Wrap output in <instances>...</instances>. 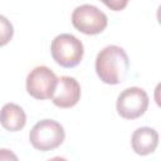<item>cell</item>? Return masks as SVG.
Instances as JSON below:
<instances>
[{"mask_svg": "<svg viewBox=\"0 0 161 161\" xmlns=\"http://www.w3.org/2000/svg\"><path fill=\"white\" fill-rule=\"evenodd\" d=\"M48 161H67V158L60 157V156H55V157H53V158H50V160H48Z\"/></svg>", "mask_w": 161, "mask_h": 161, "instance_id": "13", "label": "cell"}, {"mask_svg": "<svg viewBox=\"0 0 161 161\" xmlns=\"http://www.w3.org/2000/svg\"><path fill=\"white\" fill-rule=\"evenodd\" d=\"M104 4L107 5V6H109V8H112L113 10H116V11H118V10H121L122 8H125L126 5H127V1H123V3H119V1H104Z\"/></svg>", "mask_w": 161, "mask_h": 161, "instance_id": "12", "label": "cell"}, {"mask_svg": "<svg viewBox=\"0 0 161 161\" xmlns=\"http://www.w3.org/2000/svg\"><path fill=\"white\" fill-rule=\"evenodd\" d=\"M80 98V86L78 80L69 75L58 78L52 101L59 108H70L78 103Z\"/></svg>", "mask_w": 161, "mask_h": 161, "instance_id": "7", "label": "cell"}, {"mask_svg": "<svg viewBox=\"0 0 161 161\" xmlns=\"http://www.w3.org/2000/svg\"><path fill=\"white\" fill-rule=\"evenodd\" d=\"M0 123L5 130L16 132L24 128L26 123V114L20 106L15 103H6L0 111Z\"/></svg>", "mask_w": 161, "mask_h": 161, "instance_id": "9", "label": "cell"}, {"mask_svg": "<svg viewBox=\"0 0 161 161\" xmlns=\"http://www.w3.org/2000/svg\"><path fill=\"white\" fill-rule=\"evenodd\" d=\"M14 35V28L13 24L8 18L0 14V47L6 45Z\"/></svg>", "mask_w": 161, "mask_h": 161, "instance_id": "10", "label": "cell"}, {"mask_svg": "<svg viewBox=\"0 0 161 161\" xmlns=\"http://www.w3.org/2000/svg\"><path fill=\"white\" fill-rule=\"evenodd\" d=\"M96 73L106 84H119L127 75L130 59L123 48L118 45L104 47L96 58Z\"/></svg>", "mask_w": 161, "mask_h": 161, "instance_id": "1", "label": "cell"}, {"mask_svg": "<svg viewBox=\"0 0 161 161\" xmlns=\"http://www.w3.org/2000/svg\"><path fill=\"white\" fill-rule=\"evenodd\" d=\"M73 26L83 34L96 35L102 33L108 24L107 15L97 6L83 4L77 6L72 13Z\"/></svg>", "mask_w": 161, "mask_h": 161, "instance_id": "4", "label": "cell"}, {"mask_svg": "<svg viewBox=\"0 0 161 161\" xmlns=\"http://www.w3.org/2000/svg\"><path fill=\"white\" fill-rule=\"evenodd\" d=\"M50 53L57 64L63 68H73L80 63L84 54V47L73 34L63 33L52 40Z\"/></svg>", "mask_w": 161, "mask_h": 161, "instance_id": "2", "label": "cell"}, {"mask_svg": "<svg viewBox=\"0 0 161 161\" xmlns=\"http://www.w3.org/2000/svg\"><path fill=\"white\" fill-rule=\"evenodd\" d=\"M65 138L63 126L54 119H42L36 122L29 133V141L39 151H52L59 147Z\"/></svg>", "mask_w": 161, "mask_h": 161, "instance_id": "3", "label": "cell"}, {"mask_svg": "<svg viewBox=\"0 0 161 161\" xmlns=\"http://www.w3.org/2000/svg\"><path fill=\"white\" fill-rule=\"evenodd\" d=\"M0 161H19V158L11 150L0 148Z\"/></svg>", "mask_w": 161, "mask_h": 161, "instance_id": "11", "label": "cell"}, {"mask_svg": "<svg viewBox=\"0 0 161 161\" xmlns=\"http://www.w3.org/2000/svg\"><path fill=\"white\" fill-rule=\"evenodd\" d=\"M158 145V133L155 128L151 127H140L137 128L131 137L132 150L141 156L152 153Z\"/></svg>", "mask_w": 161, "mask_h": 161, "instance_id": "8", "label": "cell"}, {"mask_svg": "<svg viewBox=\"0 0 161 161\" xmlns=\"http://www.w3.org/2000/svg\"><path fill=\"white\" fill-rule=\"evenodd\" d=\"M148 107V96L140 87H130L122 91L116 102L117 113L126 119H136L141 117Z\"/></svg>", "mask_w": 161, "mask_h": 161, "instance_id": "5", "label": "cell"}, {"mask_svg": "<svg viewBox=\"0 0 161 161\" xmlns=\"http://www.w3.org/2000/svg\"><path fill=\"white\" fill-rule=\"evenodd\" d=\"M57 83H58V78L50 68L45 65H38L29 72L26 77L25 87L28 93L33 98L48 99L53 97Z\"/></svg>", "mask_w": 161, "mask_h": 161, "instance_id": "6", "label": "cell"}]
</instances>
